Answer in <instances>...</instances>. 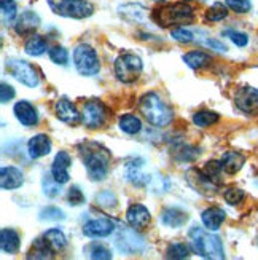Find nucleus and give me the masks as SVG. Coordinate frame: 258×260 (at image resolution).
<instances>
[{"label": "nucleus", "mask_w": 258, "mask_h": 260, "mask_svg": "<svg viewBox=\"0 0 258 260\" xmlns=\"http://www.w3.org/2000/svg\"><path fill=\"white\" fill-rule=\"evenodd\" d=\"M78 153H80V158L89 179L94 180V182H100V180L107 177L110 171L112 155L102 144L85 141L78 145Z\"/></svg>", "instance_id": "f257e3e1"}, {"label": "nucleus", "mask_w": 258, "mask_h": 260, "mask_svg": "<svg viewBox=\"0 0 258 260\" xmlns=\"http://www.w3.org/2000/svg\"><path fill=\"white\" fill-rule=\"evenodd\" d=\"M139 110L143 118L156 128H164L174 120V109L155 91L145 93L139 99Z\"/></svg>", "instance_id": "f03ea898"}, {"label": "nucleus", "mask_w": 258, "mask_h": 260, "mask_svg": "<svg viewBox=\"0 0 258 260\" xmlns=\"http://www.w3.org/2000/svg\"><path fill=\"white\" fill-rule=\"evenodd\" d=\"M190 236V244L192 249L204 258H215L222 260L225 258V249H223V243L214 232L207 229H199L193 227L188 233Z\"/></svg>", "instance_id": "7ed1b4c3"}, {"label": "nucleus", "mask_w": 258, "mask_h": 260, "mask_svg": "<svg viewBox=\"0 0 258 260\" xmlns=\"http://www.w3.org/2000/svg\"><path fill=\"white\" fill-rule=\"evenodd\" d=\"M195 18L193 8L187 2H177V4H166L153 10L152 19L160 27H172L188 24Z\"/></svg>", "instance_id": "20e7f679"}, {"label": "nucleus", "mask_w": 258, "mask_h": 260, "mask_svg": "<svg viewBox=\"0 0 258 260\" xmlns=\"http://www.w3.org/2000/svg\"><path fill=\"white\" fill-rule=\"evenodd\" d=\"M54 15L73 19H85L94 13V7L88 0H48Z\"/></svg>", "instance_id": "39448f33"}, {"label": "nucleus", "mask_w": 258, "mask_h": 260, "mask_svg": "<svg viewBox=\"0 0 258 260\" xmlns=\"http://www.w3.org/2000/svg\"><path fill=\"white\" fill-rule=\"evenodd\" d=\"M72 58H73V66H75L77 72L83 77H93L100 69L99 56H97L96 50L88 43L77 45Z\"/></svg>", "instance_id": "423d86ee"}, {"label": "nucleus", "mask_w": 258, "mask_h": 260, "mask_svg": "<svg viewBox=\"0 0 258 260\" xmlns=\"http://www.w3.org/2000/svg\"><path fill=\"white\" fill-rule=\"evenodd\" d=\"M5 69L11 77H15L21 85H24L27 88H37L40 85V75L37 69L24 59L8 58L5 61Z\"/></svg>", "instance_id": "0eeeda50"}, {"label": "nucleus", "mask_w": 258, "mask_h": 260, "mask_svg": "<svg viewBox=\"0 0 258 260\" xmlns=\"http://www.w3.org/2000/svg\"><path fill=\"white\" fill-rule=\"evenodd\" d=\"M143 69L142 59L134 53H123L115 59V74L123 83H132L140 77Z\"/></svg>", "instance_id": "6e6552de"}, {"label": "nucleus", "mask_w": 258, "mask_h": 260, "mask_svg": "<svg viewBox=\"0 0 258 260\" xmlns=\"http://www.w3.org/2000/svg\"><path fill=\"white\" fill-rule=\"evenodd\" d=\"M115 246L120 252L132 255L145 249V240L142 235H139V230L132 229L129 225V227H121L117 230Z\"/></svg>", "instance_id": "1a4fd4ad"}, {"label": "nucleus", "mask_w": 258, "mask_h": 260, "mask_svg": "<svg viewBox=\"0 0 258 260\" xmlns=\"http://www.w3.org/2000/svg\"><path fill=\"white\" fill-rule=\"evenodd\" d=\"M108 118V109L99 99L86 101L82 109V123L89 129H97L105 125Z\"/></svg>", "instance_id": "9d476101"}, {"label": "nucleus", "mask_w": 258, "mask_h": 260, "mask_svg": "<svg viewBox=\"0 0 258 260\" xmlns=\"http://www.w3.org/2000/svg\"><path fill=\"white\" fill-rule=\"evenodd\" d=\"M185 180L195 191H198V193L204 197H214L220 188V182L209 177L203 169H198V168L188 169L185 174Z\"/></svg>", "instance_id": "9b49d317"}, {"label": "nucleus", "mask_w": 258, "mask_h": 260, "mask_svg": "<svg viewBox=\"0 0 258 260\" xmlns=\"http://www.w3.org/2000/svg\"><path fill=\"white\" fill-rule=\"evenodd\" d=\"M145 160L143 158H129L125 163V176L132 185L136 187H149L152 176L143 173Z\"/></svg>", "instance_id": "f8f14e48"}, {"label": "nucleus", "mask_w": 258, "mask_h": 260, "mask_svg": "<svg viewBox=\"0 0 258 260\" xmlns=\"http://www.w3.org/2000/svg\"><path fill=\"white\" fill-rule=\"evenodd\" d=\"M236 107L247 115L258 114V89L252 86H242L234 94Z\"/></svg>", "instance_id": "ddd939ff"}, {"label": "nucleus", "mask_w": 258, "mask_h": 260, "mask_svg": "<svg viewBox=\"0 0 258 260\" xmlns=\"http://www.w3.org/2000/svg\"><path fill=\"white\" fill-rule=\"evenodd\" d=\"M39 26H40V16L32 10H24L21 15H18L13 29L16 32V36L19 37H30L39 29Z\"/></svg>", "instance_id": "4468645a"}, {"label": "nucleus", "mask_w": 258, "mask_h": 260, "mask_svg": "<svg viewBox=\"0 0 258 260\" xmlns=\"http://www.w3.org/2000/svg\"><path fill=\"white\" fill-rule=\"evenodd\" d=\"M117 230L115 222L107 217H99V219H91L83 225V235L88 238H107L112 233Z\"/></svg>", "instance_id": "2eb2a0df"}, {"label": "nucleus", "mask_w": 258, "mask_h": 260, "mask_svg": "<svg viewBox=\"0 0 258 260\" xmlns=\"http://www.w3.org/2000/svg\"><path fill=\"white\" fill-rule=\"evenodd\" d=\"M54 114L58 117V120H61L62 123H67V125H78L82 121V114L77 110L75 104L72 101H69L67 98H61L54 103Z\"/></svg>", "instance_id": "dca6fc26"}, {"label": "nucleus", "mask_w": 258, "mask_h": 260, "mask_svg": "<svg viewBox=\"0 0 258 260\" xmlns=\"http://www.w3.org/2000/svg\"><path fill=\"white\" fill-rule=\"evenodd\" d=\"M70 166H72V156L69 152L61 150L56 153L51 165V174L61 185L67 184L70 180V174H69Z\"/></svg>", "instance_id": "f3484780"}, {"label": "nucleus", "mask_w": 258, "mask_h": 260, "mask_svg": "<svg viewBox=\"0 0 258 260\" xmlns=\"http://www.w3.org/2000/svg\"><path fill=\"white\" fill-rule=\"evenodd\" d=\"M13 114H15L16 120L26 128L35 126L39 123V112H37L35 106L30 104L29 101H18L13 107Z\"/></svg>", "instance_id": "a211bd4d"}, {"label": "nucleus", "mask_w": 258, "mask_h": 260, "mask_svg": "<svg viewBox=\"0 0 258 260\" xmlns=\"http://www.w3.org/2000/svg\"><path fill=\"white\" fill-rule=\"evenodd\" d=\"M126 220L132 229L140 232V230L149 227V223L152 220V214L143 205L134 203V205H131L126 211Z\"/></svg>", "instance_id": "6ab92c4d"}, {"label": "nucleus", "mask_w": 258, "mask_h": 260, "mask_svg": "<svg viewBox=\"0 0 258 260\" xmlns=\"http://www.w3.org/2000/svg\"><path fill=\"white\" fill-rule=\"evenodd\" d=\"M51 147H53L51 139L47 134H35L27 142V152L32 160H39V158L50 155Z\"/></svg>", "instance_id": "aec40b11"}, {"label": "nucleus", "mask_w": 258, "mask_h": 260, "mask_svg": "<svg viewBox=\"0 0 258 260\" xmlns=\"http://www.w3.org/2000/svg\"><path fill=\"white\" fill-rule=\"evenodd\" d=\"M24 184V174L16 166H4L0 169V185L4 190H16Z\"/></svg>", "instance_id": "412c9836"}, {"label": "nucleus", "mask_w": 258, "mask_h": 260, "mask_svg": "<svg viewBox=\"0 0 258 260\" xmlns=\"http://www.w3.org/2000/svg\"><path fill=\"white\" fill-rule=\"evenodd\" d=\"M199 155H201L199 147L187 144L183 141H177L172 145V156L178 163H193Z\"/></svg>", "instance_id": "4be33fe9"}, {"label": "nucleus", "mask_w": 258, "mask_h": 260, "mask_svg": "<svg viewBox=\"0 0 258 260\" xmlns=\"http://www.w3.org/2000/svg\"><path fill=\"white\" fill-rule=\"evenodd\" d=\"M160 222L167 229H180L188 222V214L178 208H166L160 214Z\"/></svg>", "instance_id": "5701e85b"}, {"label": "nucleus", "mask_w": 258, "mask_h": 260, "mask_svg": "<svg viewBox=\"0 0 258 260\" xmlns=\"http://www.w3.org/2000/svg\"><path fill=\"white\" fill-rule=\"evenodd\" d=\"M225 219H227V212L215 206L204 209L203 214H201V222L210 232H217L222 227V223L225 222Z\"/></svg>", "instance_id": "b1692460"}, {"label": "nucleus", "mask_w": 258, "mask_h": 260, "mask_svg": "<svg viewBox=\"0 0 258 260\" xmlns=\"http://www.w3.org/2000/svg\"><path fill=\"white\" fill-rule=\"evenodd\" d=\"M21 246V236L13 229H2L0 232V247L5 254H16Z\"/></svg>", "instance_id": "393cba45"}, {"label": "nucleus", "mask_w": 258, "mask_h": 260, "mask_svg": "<svg viewBox=\"0 0 258 260\" xmlns=\"http://www.w3.org/2000/svg\"><path fill=\"white\" fill-rule=\"evenodd\" d=\"M220 163H222L223 171H225L227 174H236L242 169V166L245 163V156L239 152L230 150V152H225L222 155Z\"/></svg>", "instance_id": "a878e982"}, {"label": "nucleus", "mask_w": 258, "mask_h": 260, "mask_svg": "<svg viewBox=\"0 0 258 260\" xmlns=\"http://www.w3.org/2000/svg\"><path fill=\"white\" fill-rule=\"evenodd\" d=\"M118 15L129 22H142L147 18V8L140 4H125L118 8Z\"/></svg>", "instance_id": "bb28decb"}, {"label": "nucleus", "mask_w": 258, "mask_h": 260, "mask_svg": "<svg viewBox=\"0 0 258 260\" xmlns=\"http://www.w3.org/2000/svg\"><path fill=\"white\" fill-rule=\"evenodd\" d=\"M47 50H48V43L42 36H39V34L30 36L24 43V51L29 56H33V58H37V56H42L43 53H47Z\"/></svg>", "instance_id": "cd10ccee"}, {"label": "nucleus", "mask_w": 258, "mask_h": 260, "mask_svg": "<svg viewBox=\"0 0 258 260\" xmlns=\"http://www.w3.org/2000/svg\"><path fill=\"white\" fill-rule=\"evenodd\" d=\"M183 61L188 67L198 71V69H204V67L210 66L212 58L204 51H190V53L183 54Z\"/></svg>", "instance_id": "c85d7f7f"}, {"label": "nucleus", "mask_w": 258, "mask_h": 260, "mask_svg": "<svg viewBox=\"0 0 258 260\" xmlns=\"http://www.w3.org/2000/svg\"><path fill=\"white\" fill-rule=\"evenodd\" d=\"M118 126L123 133L134 136V134H139L142 131V120L134 114H126L120 118Z\"/></svg>", "instance_id": "c756f323"}, {"label": "nucleus", "mask_w": 258, "mask_h": 260, "mask_svg": "<svg viewBox=\"0 0 258 260\" xmlns=\"http://www.w3.org/2000/svg\"><path fill=\"white\" fill-rule=\"evenodd\" d=\"M43 238L48 241V244L53 247L54 252H61L67 246V238L59 229H50L48 232L43 233Z\"/></svg>", "instance_id": "7c9ffc66"}, {"label": "nucleus", "mask_w": 258, "mask_h": 260, "mask_svg": "<svg viewBox=\"0 0 258 260\" xmlns=\"http://www.w3.org/2000/svg\"><path fill=\"white\" fill-rule=\"evenodd\" d=\"M53 254H54L53 247L42 236V238L33 241V246H32V249H30L27 258H51Z\"/></svg>", "instance_id": "2f4dec72"}, {"label": "nucleus", "mask_w": 258, "mask_h": 260, "mask_svg": "<svg viewBox=\"0 0 258 260\" xmlns=\"http://www.w3.org/2000/svg\"><path fill=\"white\" fill-rule=\"evenodd\" d=\"M192 244H187V243H171L169 246L166 247V257L167 258H174V260H182L187 258L192 254Z\"/></svg>", "instance_id": "473e14b6"}, {"label": "nucleus", "mask_w": 258, "mask_h": 260, "mask_svg": "<svg viewBox=\"0 0 258 260\" xmlns=\"http://www.w3.org/2000/svg\"><path fill=\"white\" fill-rule=\"evenodd\" d=\"M220 120L218 114L214 110H198L193 115V123L198 128H209Z\"/></svg>", "instance_id": "72a5a7b5"}, {"label": "nucleus", "mask_w": 258, "mask_h": 260, "mask_svg": "<svg viewBox=\"0 0 258 260\" xmlns=\"http://www.w3.org/2000/svg\"><path fill=\"white\" fill-rule=\"evenodd\" d=\"M42 188L43 193L47 195L48 198H56L61 195V184L53 177V174H45L42 179Z\"/></svg>", "instance_id": "f704fd0d"}, {"label": "nucleus", "mask_w": 258, "mask_h": 260, "mask_svg": "<svg viewBox=\"0 0 258 260\" xmlns=\"http://www.w3.org/2000/svg\"><path fill=\"white\" fill-rule=\"evenodd\" d=\"M86 252L89 258H94V260H108L114 257L112 255V251L102 243H91L86 247Z\"/></svg>", "instance_id": "c9c22d12"}, {"label": "nucleus", "mask_w": 258, "mask_h": 260, "mask_svg": "<svg viewBox=\"0 0 258 260\" xmlns=\"http://www.w3.org/2000/svg\"><path fill=\"white\" fill-rule=\"evenodd\" d=\"M228 16V10L227 7L220 4V2H215L212 7L207 8L206 11V19L210 21V22H217V21H223Z\"/></svg>", "instance_id": "e433bc0d"}, {"label": "nucleus", "mask_w": 258, "mask_h": 260, "mask_svg": "<svg viewBox=\"0 0 258 260\" xmlns=\"http://www.w3.org/2000/svg\"><path fill=\"white\" fill-rule=\"evenodd\" d=\"M96 205L100 206V208H105V209H112V208H115L117 206V195L114 193L112 190H102L100 193L96 195Z\"/></svg>", "instance_id": "4c0bfd02"}, {"label": "nucleus", "mask_w": 258, "mask_h": 260, "mask_svg": "<svg viewBox=\"0 0 258 260\" xmlns=\"http://www.w3.org/2000/svg\"><path fill=\"white\" fill-rule=\"evenodd\" d=\"M48 56H50V59L58 66L69 64V51H67L64 47H61V45H54L53 48H50Z\"/></svg>", "instance_id": "58836bf2"}, {"label": "nucleus", "mask_w": 258, "mask_h": 260, "mask_svg": "<svg viewBox=\"0 0 258 260\" xmlns=\"http://www.w3.org/2000/svg\"><path fill=\"white\" fill-rule=\"evenodd\" d=\"M0 7H2L4 22L16 21V18H18V5H16L15 0H0Z\"/></svg>", "instance_id": "ea45409f"}, {"label": "nucleus", "mask_w": 258, "mask_h": 260, "mask_svg": "<svg viewBox=\"0 0 258 260\" xmlns=\"http://www.w3.org/2000/svg\"><path fill=\"white\" fill-rule=\"evenodd\" d=\"M39 217H40V220H50V222L64 220L65 212L62 209H59L58 206H47L39 212Z\"/></svg>", "instance_id": "a19ab883"}, {"label": "nucleus", "mask_w": 258, "mask_h": 260, "mask_svg": "<svg viewBox=\"0 0 258 260\" xmlns=\"http://www.w3.org/2000/svg\"><path fill=\"white\" fill-rule=\"evenodd\" d=\"M244 197H245L244 190L238 188V187H228V188H225V191H223V198H225V201L231 206L239 205V203L244 200Z\"/></svg>", "instance_id": "79ce46f5"}, {"label": "nucleus", "mask_w": 258, "mask_h": 260, "mask_svg": "<svg viewBox=\"0 0 258 260\" xmlns=\"http://www.w3.org/2000/svg\"><path fill=\"white\" fill-rule=\"evenodd\" d=\"M171 37L178 42V43H192L195 40V36H193V32L183 27V26H177L171 30Z\"/></svg>", "instance_id": "37998d69"}, {"label": "nucleus", "mask_w": 258, "mask_h": 260, "mask_svg": "<svg viewBox=\"0 0 258 260\" xmlns=\"http://www.w3.org/2000/svg\"><path fill=\"white\" fill-rule=\"evenodd\" d=\"M223 36L228 37L236 47L242 48V47H247V43H249V37H247V34H244V32H239V30H233V29H227V30H223Z\"/></svg>", "instance_id": "c03bdc74"}, {"label": "nucleus", "mask_w": 258, "mask_h": 260, "mask_svg": "<svg viewBox=\"0 0 258 260\" xmlns=\"http://www.w3.org/2000/svg\"><path fill=\"white\" fill-rule=\"evenodd\" d=\"M225 4L230 10H233L234 13H239V15L249 13V11L252 10L250 0H225Z\"/></svg>", "instance_id": "a18cd8bd"}, {"label": "nucleus", "mask_w": 258, "mask_h": 260, "mask_svg": "<svg viewBox=\"0 0 258 260\" xmlns=\"http://www.w3.org/2000/svg\"><path fill=\"white\" fill-rule=\"evenodd\" d=\"M203 171L212 177L214 180H217V182H220V176L223 173V168H222V163L220 161H215V160H212V161H207L203 168Z\"/></svg>", "instance_id": "49530a36"}, {"label": "nucleus", "mask_w": 258, "mask_h": 260, "mask_svg": "<svg viewBox=\"0 0 258 260\" xmlns=\"http://www.w3.org/2000/svg\"><path fill=\"white\" fill-rule=\"evenodd\" d=\"M67 201H69L70 206H80L85 203V195L83 191L80 190V187L72 185L69 188V193H67Z\"/></svg>", "instance_id": "de8ad7c7"}, {"label": "nucleus", "mask_w": 258, "mask_h": 260, "mask_svg": "<svg viewBox=\"0 0 258 260\" xmlns=\"http://www.w3.org/2000/svg\"><path fill=\"white\" fill-rule=\"evenodd\" d=\"M150 188L153 193H164V191L169 188V184H167V180L163 177V176H156V177H152L150 180Z\"/></svg>", "instance_id": "09e8293b"}, {"label": "nucleus", "mask_w": 258, "mask_h": 260, "mask_svg": "<svg viewBox=\"0 0 258 260\" xmlns=\"http://www.w3.org/2000/svg\"><path fill=\"white\" fill-rule=\"evenodd\" d=\"M16 96V91H15V88L8 85V83H2L0 85V99H2V104H7L10 103L11 99H13Z\"/></svg>", "instance_id": "8fccbe9b"}, {"label": "nucleus", "mask_w": 258, "mask_h": 260, "mask_svg": "<svg viewBox=\"0 0 258 260\" xmlns=\"http://www.w3.org/2000/svg\"><path fill=\"white\" fill-rule=\"evenodd\" d=\"M203 43L206 45V47H209V48H212V50H217V51H220V53H225V51L228 50L225 43H222L220 40H215V39H212V37H207Z\"/></svg>", "instance_id": "3c124183"}, {"label": "nucleus", "mask_w": 258, "mask_h": 260, "mask_svg": "<svg viewBox=\"0 0 258 260\" xmlns=\"http://www.w3.org/2000/svg\"><path fill=\"white\" fill-rule=\"evenodd\" d=\"M155 2H160V0H155Z\"/></svg>", "instance_id": "603ef678"}, {"label": "nucleus", "mask_w": 258, "mask_h": 260, "mask_svg": "<svg viewBox=\"0 0 258 260\" xmlns=\"http://www.w3.org/2000/svg\"><path fill=\"white\" fill-rule=\"evenodd\" d=\"M185 2H187V0H185Z\"/></svg>", "instance_id": "864d4df0"}]
</instances>
